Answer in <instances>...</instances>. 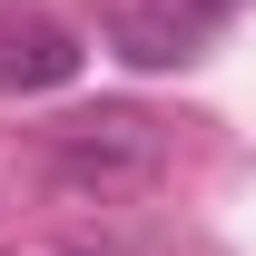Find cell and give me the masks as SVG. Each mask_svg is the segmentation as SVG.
I'll list each match as a JSON object with an SVG mask.
<instances>
[{"mask_svg":"<svg viewBox=\"0 0 256 256\" xmlns=\"http://www.w3.org/2000/svg\"><path fill=\"white\" fill-rule=\"evenodd\" d=\"M168 168V138L148 108H79V118L40 128V178L79 207H108V197H138Z\"/></svg>","mask_w":256,"mask_h":256,"instance_id":"obj_1","label":"cell"},{"mask_svg":"<svg viewBox=\"0 0 256 256\" xmlns=\"http://www.w3.org/2000/svg\"><path fill=\"white\" fill-rule=\"evenodd\" d=\"M226 10L236 0H118V60L128 69H178V60H197V40Z\"/></svg>","mask_w":256,"mask_h":256,"instance_id":"obj_2","label":"cell"},{"mask_svg":"<svg viewBox=\"0 0 256 256\" xmlns=\"http://www.w3.org/2000/svg\"><path fill=\"white\" fill-rule=\"evenodd\" d=\"M60 79H79V40L60 30V20H40V10H20V20H0V89H60Z\"/></svg>","mask_w":256,"mask_h":256,"instance_id":"obj_3","label":"cell"}]
</instances>
